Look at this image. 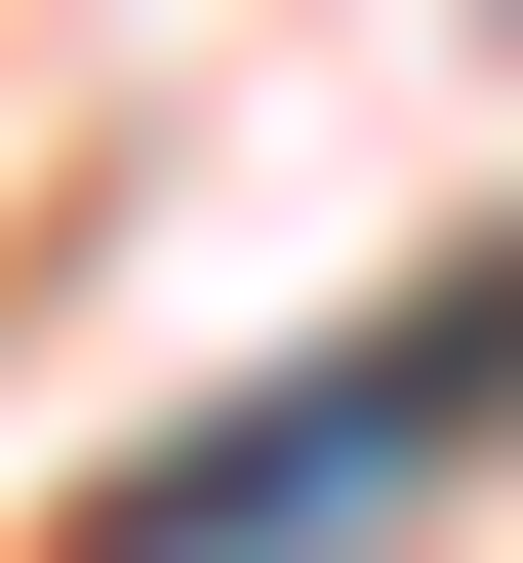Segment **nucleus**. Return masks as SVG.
Returning <instances> with one entry per match:
<instances>
[{"mask_svg":"<svg viewBox=\"0 0 523 563\" xmlns=\"http://www.w3.org/2000/svg\"><path fill=\"white\" fill-rule=\"evenodd\" d=\"M483 402H523V242H483V282H403L362 363H282V402H201V443H121V483H81V563H282V523H362V483H443Z\"/></svg>","mask_w":523,"mask_h":563,"instance_id":"f257e3e1","label":"nucleus"}]
</instances>
